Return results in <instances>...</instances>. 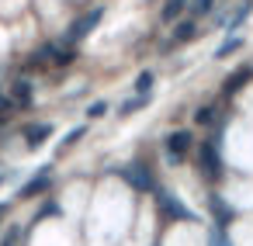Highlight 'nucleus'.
I'll list each match as a JSON object with an SVG mask.
<instances>
[{
	"label": "nucleus",
	"instance_id": "f257e3e1",
	"mask_svg": "<svg viewBox=\"0 0 253 246\" xmlns=\"http://www.w3.org/2000/svg\"><path fill=\"white\" fill-rule=\"evenodd\" d=\"M198 166H201V173H205V177H218V173H222L218 135H211V139H205V142L198 146Z\"/></svg>",
	"mask_w": 253,
	"mask_h": 246
},
{
	"label": "nucleus",
	"instance_id": "f03ea898",
	"mask_svg": "<svg viewBox=\"0 0 253 246\" xmlns=\"http://www.w3.org/2000/svg\"><path fill=\"white\" fill-rule=\"evenodd\" d=\"M156 208H160L170 222H194V218H198V215H194L187 205H180L170 191H156Z\"/></svg>",
	"mask_w": 253,
	"mask_h": 246
},
{
	"label": "nucleus",
	"instance_id": "7ed1b4c3",
	"mask_svg": "<svg viewBox=\"0 0 253 246\" xmlns=\"http://www.w3.org/2000/svg\"><path fill=\"white\" fill-rule=\"evenodd\" d=\"M191 142H194V139H191V132H187V128L170 132V135H167V142H163V146H167V160H170V163H180V160L187 156Z\"/></svg>",
	"mask_w": 253,
	"mask_h": 246
},
{
	"label": "nucleus",
	"instance_id": "20e7f679",
	"mask_svg": "<svg viewBox=\"0 0 253 246\" xmlns=\"http://www.w3.org/2000/svg\"><path fill=\"white\" fill-rule=\"evenodd\" d=\"M101 18H104V7H94V11H87V14H80L73 25H70V39L73 42H80V39H87L97 25H101Z\"/></svg>",
	"mask_w": 253,
	"mask_h": 246
},
{
	"label": "nucleus",
	"instance_id": "39448f33",
	"mask_svg": "<svg viewBox=\"0 0 253 246\" xmlns=\"http://www.w3.org/2000/svg\"><path fill=\"white\" fill-rule=\"evenodd\" d=\"M45 56H49L56 66H66V63H73V59H77V52H73L70 45H56V42H49V45L39 52V59H45Z\"/></svg>",
	"mask_w": 253,
	"mask_h": 246
},
{
	"label": "nucleus",
	"instance_id": "423d86ee",
	"mask_svg": "<svg viewBox=\"0 0 253 246\" xmlns=\"http://www.w3.org/2000/svg\"><path fill=\"white\" fill-rule=\"evenodd\" d=\"M122 177H125L135 191H153V173H149L146 166H139V163H135V166H128Z\"/></svg>",
	"mask_w": 253,
	"mask_h": 246
},
{
	"label": "nucleus",
	"instance_id": "0eeeda50",
	"mask_svg": "<svg viewBox=\"0 0 253 246\" xmlns=\"http://www.w3.org/2000/svg\"><path fill=\"white\" fill-rule=\"evenodd\" d=\"M250 77H253V70H236L232 77H225V83H222V94H225V97L239 94V90L250 83Z\"/></svg>",
	"mask_w": 253,
	"mask_h": 246
},
{
	"label": "nucleus",
	"instance_id": "6e6552de",
	"mask_svg": "<svg viewBox=\"0 0 253 246\" xmlns=\"http://www.w3.org/2000/svg\"><path fill=\"white\" fill-rule=\"evenodd\" d=\"M208 205H211V215H215V225H222V229H225V225L232 222V215H236V211H232V208H229V205H225V201H222L218 194H211V198H208Z\"/></svg>",
	"mask_w": 253,
	"mask_h": 246
},
{
	"label": "nucleus",
	"instance_id": "1a4fd4ad",
	"mask_svg": "<svg viewBox=\"0 0 253 246\" xmlns=\"http://www.w3.org/2000/svg\"><path fill=\"white\" fill-rule=\"evenodd\" d=\"M45 187H49V166H42L39 177H32V180L21 187V198H32V194H39V191H45Z\"/></svg>",
	"mask_w": 253,
	"mask_h": 246
},
{
	"label": "nucleus",
	"instance_id": "9d476101",
	"mask_svg": "<svg viewBox=\"0 0 253 246\" xmlns=\"http://www.w3.org/2000/svg\"><path fill=\"white\" fill-rule=\"evenodd\" d=\"M49 135H52V125H28L25 128V142L28 146H42Z\"/></svg>",
	"mask_w": 253,
	"mask_h": 246
},
{
	"label": "nucleus",
	"instance_id": "9b49d317",
	"mask_svg": "<svg viewBox=\"0 0 253 246\" xmlns=\"http://www.w3.org/2000/svg\"><path fill=\"white\" fill-rule=\"evenodd\" d=\"M184 7H187V0H167V7L160 11V18H163L167 25H177L180 14H184Z\"/></svg>",
	"mask_w": 253,
	"mask_h": 246
},
{
	"label": "nucleus",
	"instance_id": "f8f14e48",
	"mask_svg": "<svg viewBox=\"0 0 253 246\" xmlns=\"http://www.w3.org/2000/svg\"><path fill=\"white\" fill-rule=\"evenodd\" d=\"M11 94H14V104H21V108L32 104V83H28V80H18V83L11 87Z\"/></svg>",
	"mask_w": 253,
	"mask_h": 246
},
{
	"label": "nucleus",
	"instance_id": "ddd939ff",
	"mask_svg": "<svg viewBox=\"0 0 253 246\" xmlns=\"http://www.w3.org/2000/svg\"><path fill=\"white\" fill-rule=\"evenodd\" d=\"M198 35V25L187 18V21H177V28H173V42H187V39H194Z\"/></svg>",
	"mask_w": 253,
	"mask_h": 246
},
{
	"label": "nucleus",
	"instance_id": "4468645a",
	"mask_svg": "<svg viewBox=\"0 0 253 246\" xmlns=\"http://www.w3.org/2000/svg\"><path fill=\"white\" fill-rule=\"evenodd\" d=\"M239 49H243V39L232 35V39H225V42L215 49V59H225V56H232V52H239Z\"/></svg>",
	"mask_w": 253,
	"mask_h": 246
},
{
	"label": "nucleus",
	"instance_id": "2eb2a0df",
	"mask_svg": "<svg viewBox=\"0 0 253 246\" xmlns=\"http://www.w3.org/2000/svg\"><path fill=\"white\" fill-rule=\"evenodd\" d=\"M211 7H215V0H191V14H194V18L211 14Z\"/></svg>",
	"mask_w": 253,
	"mask_h": 246
},
{
	"label": "nucleus",
	"instance_id": "dca6fc26",
	"mask_svg": "<svg viewBox=\"0 0 253 246\" xmlns=\"http://www.w3.org/2000/svg\"><path fill=\"white\" fill-rule=\"evenodd\" d=\"M135 90H139V94H149V90H153V73H149V70H142V73L135 77Z\"/></svg>",
	"mask_w": 253,
	"mask_h": 246
},
{
	"label": "nucleus",
	"instance_id": "f3484780",
	"mask_svg": "<svg viewBox=\"0 0 253 246\" xmlns=\"http://www.w3.org/2000/svg\"><path fill=\"white\" fill-rule=\"evenodd\" d=\"M208 246H232L222 225H215V229H211V236H208Z\"/></svg>",
	"mask_w": 253,
	"mask_h": 246
},
{
	"label": "nucleus",
	"instance_id": "a211bd4d",
	"mask_svg": "<svg viewBox=\"0 0 253 246\" xmlns=\"http://www.w3.org/2000/svg\"><path fill=\"white\" fill-rule=\"evenodd\" d=\"M194 122H198V125H211V122H215V108H211V104H205V108H198V115H194Z\"/></svg>",
	"mask_w": 253,
	"mask_h": 246
},
{
	"label": "nucleus",
	"instance_id": "6ab92c4d",
	"mask_svg": "<svg viewBox=\"0 0 253 246\" xmlns=\"http://www.w3.org/2000/svg\"><path fill=\"white\" fill-rule=\"evenodd\" d=\"M87 115H90V118H104V115H108V101H94V104L87 108Z\"/></svg>",
	"mask_w": 253,
	"mask_h": 246
},
{
	"label": "nucleus",
	"instance_id": "aec40b11",
	"mask_svg": "<svg viewBox=\"0 0 253 246\" xmlns=\"http://www.w3.org/2000/svg\"><path fill=\"white\" fill-rule=\"evenodd\" d=\"M80 139H84V128H73V132H70V135H66V146H77V142H80Z\"/></svg>",
	"mask_w": 253,
	"mask_h": 246
},
{
	"label": "nucleus",
	"instance_id": "412c9836",
	"mask_svg": "<svg viewBox=\"0 0 253 246\" xmlns=\"http://www.w3.org/2000/svg\"><path fill=\"white\" fill-rule=\"evenodd\" d=\"M4 246H18V229H11V232L4 236Z\"/></svg>",
	"mask_w": 253,
	"mask_h": 246
},
{
	"label": "nucleus",
	"instance_id": "4be33fe9",
	"mask_svg": "<svg viewBox=\"0 0 253 246\" xmlns=\"http://www.w3.org/2000/svg\"><path fill=\"white\" fill-rule=\"evenodd\" d=\"M7 108H11V101H7L4 94H0V111H7Z\"/></svg>",
	"mask_w": 253,
	"mask_h": 246
},
{
	"label": "nucleus",
	"instance_id": "5701e85b",
	"mask_svg": "<svg viewBox=\"0 0 253 246\" xmlns=\"http://www.w3.org/2000/svg\"><path fill=\"white\" fill-rule=\"evenodd\" d=\"M4 211H7V208H4V205H0V215H4Z\"/></svg>",
	"mask_w": 253,
	"mask_h": 246
}]
</instances>
